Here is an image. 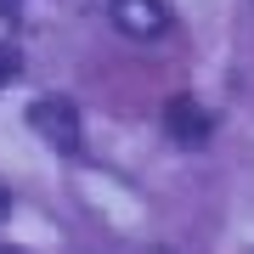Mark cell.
<instances>
[{
	"mask_svg": "<svg viewBox=\"0 0 254 254\" xmlns=\"http://www.w3.org/2000/svg\"><path fill=\"white\" fill-rule=\"evenodd\" d=\"M28 130H34V136L51 147V153H63V158H73V153L85 147L79 108H73L68 96H40L34 108H28Z\"/></svg>",
	"mask_w": 254,
	"mask_h": 254,
	"instance_id": "obj_1",
	"label": "cell"
},
{
	"mask_svg": "<svg viewBox=\"0 0 254 254\" xmlns=\"http://www.w3.org/2000/svg\"><path fill=\"white\" fill-rule=\"evenodd\" d=\"M164 130H170V141H181V147H203L209 136H215V119H209L192 96H170L164 102Z\"/></svg>",
	"mask_w": 254,
	"mask_h": 254,
	"instance_id": "obj_2",
	"label": "cell"
},
{
	"mask_svg": "<svg viewBox=\"0 0 254 254\" xmlns=\"http://www.w3.org/2000/svg\"><path fill=\"white\" fill-rule=\"evenodd\" d=\"M108 17L125 28L130 40H153L170 28V11H164V0H108Z\"/></svg>",
	"mask_w": 254,
	"mask_h": 254,
	"instance_id": "obj_3",
	"label": "cell"
},
{
	"mask_svg": "<svg viewBox=\"0 0 254 254\" xmlns=\"http://www.w3.org/2000/svg\"><path fill=\"white\" fill-rule=\"evenodd\" d=\"M17 51H11V46H0V85H11V79H17Z\"/></svg>",
	"mask_w": 254,
	"mask_h": 254,
	"instance_id": "obj_4",
	"label": "cell"
},
{
	"mask_svg": "<svg viewBox=\"0 0 254 254\" xmlns=\"http://www.w3.org/2000/svg\"><path fill=\"white\" fill-rule=\"evenodd\" d=\"M23 6V0H0V17H11V11H17Z\"/></svg>",
	"mask_w": 254,
	"mask_h": 254,
	"instance_id": "obj_5",
	"label": "cell"
},
{
	"mask_svg": "<svg viewBox=\"0 0 254 254\" xmlns=\"http://www.w3.org/2000/svg\"><path fill=\"white\" fill-rule=\"evenodd\" d=\"M6 209H11V198H6V187H0V220H6Z\"/></svg>",
	"mask_w": 254,
	"mask_h": 254,
	"instance_id": "obj_6",
	"label": "cell"
},
{
	"mask_svg": "<svg viewBox=\"0 0 254 254\" xmlns=\"http://www.w3.org/2000/svg\"><path fill=\"white\" fill-rule=\"evenodd\" d=\"M147 254H164V249H147Z\"/></svg>",
	"mask_w": 254,
	"mask_h": 254,
	"instance_id": "obj_7",
	"label": "cell"
}]
</instances>
